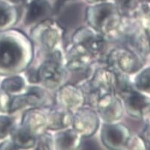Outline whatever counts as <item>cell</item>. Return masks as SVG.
<instances>
[{"label":"cell","mask_w":150,"mask_h":150,"mask_svg":"<svg viewBox=\"0 0 150 150\" xmlns=\"http://www.w3.org/2000/svg\"><path fill=\"white\" fill-rule=\"evenodd\" d=\"M32 54V46L25 35L17 31H0V74L25 69Z\"/></svg>","instance_id":"cell-1"},{"label":"cell","mask_w":150,"mask_h":150,"mask_svg":"<svg viewBox=\"0 0 150 150\" xmlns=\"http://www.w3.org/2000/svg\"><path fill=\"white\" fill-rule=\"evenodd\" d=\"M121 13L113 3L102 2L89 7L86 11L88 23L96 31L101 35L118 33L121 25Z\"/></svg>","instance_id":"cell-2"},{"label":"cell","mask_w":150,"mask_h":150,"mask_svg":"<svg viewBox=\"0 0 150 150\" xmlns=\"http://www.w3.org/2000/svg\"><path fill=\"white\" fill-rule=\"evenodd\" d=\"M38 72L40 81L45 87L51 89L57 88L64 78L61 52L57 50L50 51Z\"/></svg>","instance_id":"cell-3"},{"label":"cell","mask_w":150,"mask_h":150,"mask_svg":"<svg viewBox=\"0 0 150 150\" xmlns=\"http://www.w3.org/2000/svg\"><path fill=\"white\" fill-rule=\"evenodd\" d=\"M108 66L114 72L123 73H133L141 68V59L132 50L125 47L114 49L108 57Z\"/></svg>","instance_id":"cell-4"},{"label":"cell","mask_w":150,"mask_h":150,"mask_svg":"<svg viewBox=\"0 0 150 150\" xmlns=\"http://www.w3.org/2000/svg\"><path fill=\"white\" fill-rule=\"evenodd\" d=\"M74 43L83 46L94 58H100L104 54L106 43L103 35L88 28H81L76 31L73 37Z\"/></svg>","instance_id":"cell-5"},{"label":"cell","mask_w":150,"mask_h":150,"mask_svg":"<svg viewBox=\"0 0 150 150\" xmlns=\"http://www.w3.org/2000/svg\"><path fill=\"white\" fill-rule=\"evenodd\" d=\"M62 35V28L56 23L45 20L41 22L32 32V36L46 51H52Z\"/></svg>","instance_id":"cell-6"},{"label":"cell","mask_w":150,"mask_h":150,"mask_svg":"<svg viewBox=\"0 0 150 150\" xmlns=\"http://www.w3.org/2000/svg\"><path fill=\"white\" fill-rule=\"evenodd\" d=\"M102 141L110 149H120L127 146L131 138L129 129L122 124H105L101 132Z\"/></svg>","instance_id":"cell-7"},{"label":"cell","mask_w":150,"mask_h":150,"mask_svg":"<svg viewBox=\"0 0 150 150\" xmlns=\"http://www.w3.org/2000/svg\"><path fill=\"white\" fill-rule=\"evenodd\" d=\"M99 118L93 109L81 108L73 115L72 125L73 129L84 137H91L99 127Z\"/></svg>","instance_id":"cell-8"},{"label":"cell","mask_w":150,"mask_h":150,"mask_svg":"<svg viewBox=\"0 0 150 150\" xmlns=\"http://www.w3.org/2000/svg\"><path fill=\"white\" fill-rule=\"evenodd\" d=\"M94 108H97L102 119L109 122L119 120L123 113L122 102L116 96L114 92L101 96Z\"/></svg>","instance_id":"cell-9"},{"label":"cell","mask_w":150,"mask_h":150,"mask_svg":"<svg viewBox=\"0 0 150 150\" xmlns=\"http://www.w3.org/2000/svg\"><path fill=\"white\" fill-rule=\"evenodd\" d=\"M122 98L125 102L128 113L137 118H144L148 115L149 109V99L134 89L122 94Z\"/></svg>","instance_id":"cell-10"},{"label":"cell","mask_w":150,"mask_h":150,"mask_svg":"<svg viewBox=\"0 0 150 150\" xmlns=\"http://www.w3.org/2000/svg\"><path fill=\"white\" fill-rule=\"evenodd\" d=\"M91 58V54L84 46L74 43L68 51L67 67L72 72H84L89 67Z\"/></svg>","instance_id":"cell-11"},{"label":"cell","mask_w":150,"mask_h":150,"mask_svg":"<svg viewBox=\"0 0 150 150\" xmlns=\"http://www.w3.org/2000/svg\"><path fill=\"white\" fill-rule=\"evenodd\" d=\"M52 13L51 5L46 0H32L25 11V23L32 25L48 20Z\"/></svg>","instance_id":"cell-12"},{"label":"cell","mask_w":150,"mask_h":150,"mask_svg":"<svg viewBox=\"0 0 150 150\" xmlns=\"http://www.w3.org/2000/svg\"><path fill=\"white\" fill-rule=\"evenodd\" d=\"M73 114L71 110L61 105L51 108L46 114L47 129L59 130L69 126L73 122Z\"/></svg>","instance_id":"cell-13"},{"label":"cell","mask_w":150,"mask_h":150,"mask_svg":"<svg viewBox=\"0 0 150 150\" xmlns=\"http://www.w3.org/2000/svg\"><path fill=\"white\" fill-rule=\"evenodd\" d=\"M60 105L67 108L74 109L80 107L84 102V96L79 87L67 84L61 88L57 94Z\"/></svg>","instance_id":"cell-14"},{"label":"cell","mask_w":150,"mask_h":150,"mask_svg":"<svg viewBox=\"0 0 150 150\" xmlns=\"http://www.w3.org/2000/svg\"><path fill=\"white\" fill-rule=\"evenodd\" d=\"M22 125L31 131L35 136L40 135L47 129L46 115L41 110H38V108L27 110L23 115Z\"/></svg>","instance_id":"cell-15"},{"label":"cell","mask_w":150,"mask_h":150,"mask_svg":"<svg viewBox=\"0 0 150 150\" xmlns=\"http://www.w3.org/2000/svg\"><path fill=\"white\" fill-rule=\"evenodd\" d=\"M11 140L18 149H29L35 146L36 136L30 130L21 124L13 126L10 133Z\"/></svg>","instance_id":"cell-16"},{"label":"cell","mask_w":150,"mask_h":150,"mask_svg":"<svg viewBox=\"0 0 150 150\" xmlns=\"http://www.w3.org/2000/svg\"><path fill=\"white\" fill-rule=\"evenodd\" d=\"M80 143L79 134L74 129L58 132L55 135L54 144L59 149H73L78 148Z\"/></svg>","instance_id":"cell-17"},{"label":"cell","mask_w":150,"mask_h":150,"mask_svg":"<svg viewBox=\"0 0 150 150\" xmlns=\"http://www.w3.org/2000/svg\"><path fill=\"white\" fill-rule=\"evenodd\" d=\"M26 105L33 108L45 106L48 101V95L46 91L39 87H31L24 93Z\"/></svg>","instance_id":"cell-18"},{"label":"cell","mask_w":150,"mask_h":150,"mask_svg":"<svg viewBox=\"0 0 150 150\" xmlns=\"http://www.w3.org/2000/svg\"><path fill=\"white\" fill-rule=\"evenodd\" d=\"M18 11L13 7L0 1V28L11 26L17 21Z\"/></svg>","instance_id":"cell-19"},{"label":"cell","mask_w":150,"mask_h":150,"mask_svg":"<svg viewBox=\"0 0 150 150\" xmlns=\"http://www.w3.org/2000/svg\"><path fill=\"white\" fill-rule=\"evenodd\" d=\"M25 81L21 76H13L2 81L1 88L8 93L20 92L24 88Z\"/></svg>","instance_id":"cell-20"},{"label":"cell","mask_w":150,"mask_h":150,"mask_svg":"<svg viewBox=\"0 0 150 150\" xmlns=\"http://www.w3.org/2000/svg\"><path fill=\"white\" fill-rule=\"evenodd\" d=\"M140 0H115L116 6L121 14L127 15L137 9Z\"/></svg>","instance_id":"cell-21"},{"label":"cell","mask_w":150,"mask_h":150,"mask_svg":"<svg viewBox=\"0 0 150 150\" xmlns=\"http://www.w3.org/2000/svg\"><path fill=\"white\" fill-rule=\"evenodd\" d=\"M134 85L137 90L144 92L149 91V68L143 70L140 74L137 76L134 81Z\"/></svg>","instance_id":"cell-22"},{"label":"cell","mask_w":150,"mask_h":150,"mask_svg":"<svg viewBox=\"0 0 150 150\" xmlns=\"http://www.w3.org/2000/svg\"><path fill=\"white\" fill-rule=\"evenodd\" d=\"M14 126V121L8 116H0V139L8 135Z\"/></svg>","instance_id":"cell-23"},{"label":"cell","mask_w":150,"mask_h":150,"mask_svg":"<svg viewBox=\"0 0 150 150\" xmlns=\"http://www.w3.org/2000/svg\"><path fill=\"white\" fill-rule=\"evenodd\" d=\"M53 145L54 140L52 137V135L44 132L38 135V139L36 138L35 146H37V149H50L53 148Z\"/></svg>","instance_id":"cell-24"},{"label":"cell","mask_w":150,"mask_h":150,"mask_svg":"<svg viewBox=\"0 0 150 150\" xmlns=\"http://www.w3.org/2000/svg\"><path fill=\"white\" fill-rule=\"evenodd\" d=\"M12 96L10 93L0 88V111L9 113Z\"/></svg>","instance_id":"cell-25"},{"label":"cell","mask_w":150,"mask_h":150,"mask_svg":"<svg viewBox=\"0 0 150 150\" xmlns=\"http://www.w3.org/2000/svg\"><path fill=\"white\" fill-rule=\"evenodd\" d=\"M26 105V102H25V96L24 94L23 95H19V96H13L11 99L10 105V110L9 113H13L25 107Z\"/></svg>","instance_id":"cell-26"},{"label":"cell","mask_w":150,"mask_h":150,"mask_svg":"<svg viewBox=\"0 0 150 150\" xmlns=\"http://www.w3.org/2000/svg\"><path fill=\"white\" fill-rule=\"evenodd\" d=\"M77 149H100L98 146V144L93 140L89 139V137H85L84 140H80L79 146Z\"/></svg>","instance_id":"cell-27"},{"label":"cell","mask_w":150,"mask_h":150,"mask_svg":"<svg viewBox=\"0 0 150 150\" xmlns=\"http://www.w3.org/2000/svg\"><path fill=\"white\" fill-rule=\"evenodd\" d=\"M27 76H28V81L31 83H38L40 81L38 69H31L30 70H28Z\"/></svg>","instance_id":"cell-28"},{"label":"cell","mask_w":150,"mask_h":150,"mask_svg":"<svg viewBox=\"0 0 150 150\" xmlns=\"http://www.w3.org/2000/svg\"><path fill=\"white\" fill-rule=\"evenodd\" d=\"M0 149L2 150H13L19 149L18 147L13 144L12 140H6L0 144Z\"/></svg>","instance_id":"cell-29"},{"label":"cell","mask_w":150,"mask_h":150,"mask_svg":"<svg viewBox=\"0 0 150 150\" xmlns=\"http://www.w3.org/2000/svg\"><path fill=\"white\" fill-rule=\"evenodd\" d=\"M7 1L12 2V3H19V2H21L23 0H7Z\"/></svg>","instance_id":"cell-30"},{"label":"cell","mask_w":150,"mask_h":150,"mask_svg":"<svg viewBox=\"0 0 150 150\" xmlns=\"http://www.w3.org/2000/svg\"><path fill=\"white\" fill-rule=\"evenodd\" d=\"M89 2H103L105 0H88Z\"/></svg>","instance_id":"cell-31"}]
</instances>
